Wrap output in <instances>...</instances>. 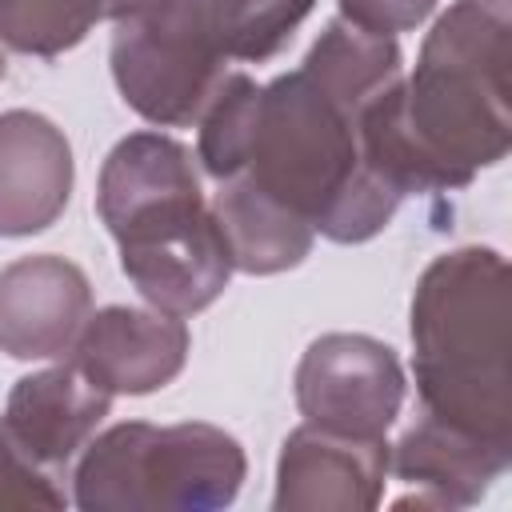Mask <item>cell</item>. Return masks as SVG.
I'll list each match as a JSON object with an SVG mask.
<instances>
[{
    "instance_id": "obj_1",
    "label": "cell",
    "mask_w": 512,
    "mask_h": 512,
    "mask_svg": "<svg viewBox=\"0 0 512 512\" xmlns=\"http://www.w3.org/2000/svg\"><path fill=\"white\" fill-rule=\"evenodd\" d=\"M404 76L396 36L328 20L300 68L264 88L228 72L200 112L196 160L220 184L244 176L332 244H364L404 204L364 160L360 108Z\"/></svg>"
},
{
    "instance_id": "obj_2",
    "label": "cell",
    "mask_w": 512,
    "mask_h": 512,
    "mask_svg": "<svg viewBox=\"0 0 512 512\" xmlns=\"http://www.w3.org/2000/svg\"><path fill=\"white\" fill-rule=\"evenodd\" d=\"M512 0H452L420 44L416 72L360 108L368 168L400 196L468 188L512 148Z\"/></svg>"
},
{
    "instance_id": "obj_3",
    "label": "cell",
    "mask_w": 512,
    "mask_h": 512,
    "mask_svg": "<svg viewBox=\"0 0 512 512\" xmlns=\"http://www.w3.org/2000/svg\"><path fill=\"white\" fill-rule=\"evenodd\" d=\"M496 248L436 256L412 292V376L420 416L512 448V296Z\"/></svg>"
},
{
    "instance_id": "obj_4",
    "label": "cell",
    "mask_w": 512,
    "mask_h": 512,
    "mask_svg": "<svg viewBox=\"0 0 512 512\" xmlns=\"http://www.w3.org/2000/svg\"><path fill=\"white\" fill-rule=\"evenodd\" d=\"M96 212L120 248L124 276L152 308L196 316L228 288L236 268L200 192L196 156L180 140L124 136L100 168Z\"/></svg>"
},
{
    "instance_id": "obj_5",
    "label": "cell",
    "mask_w": 512,
    "mask_h": 512,
    "mask_svg": "<svg viewBox=\"0 0 512 512\" xmlns=\"http://www.w3.org/2000/svg\"><path fill=\"white\" fill-rule=\"evenodd\" d=\"M316 0H136L112 20V80L156 128L196 124L232 60H272Z\"/></svg>"
},
{
    "instance_id": "obj_6",
    "label": "cell",
    "mask_w": 512,
    "mask_h": 512,
    "mask_svg": "<svg viewBox=\"0 0 512 512\" xmlns=\"http://www.w3.org/2000/svg\"><path fill=\"white\" fill-rule=\"evenodd\" d=\"M248 456L216 424L124 420L92 436L72 464V504L84 512H212L240 496Z\"/></svg>"
},
{
    "instance_id": "obj_7",
    "label": "cell",
    "mask_w": 512,
    "mask_h": 512,
    "mask_svg": "<svg viewBox=\"0 0 512 512\" xmlns=\"http://www.w3.org/2000/svg\"><path fill=\"white\" fill-rule=\"evenodd\" d=\"M404 404L396 352L364 332H324L296 364V408L308 424L344 436H384Z\"/></svg>"
},
{
    "instance_id": "obj_8",
    "label": "cell",
    "mask_w": 512,
    "mask_h": 512,
    "mask_svg": "<svg viewBox=\"0 0 512 512\" xmlns=\"http://www.w3.org/2000/svg\"><path fill=\"white\" fill-rule=\"evenodd\" d=\"M388 440L300 424L280 444L276 512H368L384 500Z\"/></svg>"
},
{
    "instance_id": "obj_9",
    "label": "cell",
    "mask_w": 512,
    "mask_h": 512,
    "mask_svg": "<svg viewBox=\"0 0 512 512\" xmlns=\"http://www.w3.org/2000/svg\"><path fill=\"white\" fill-rule=\"evenodd\" d=\"M188 344L184 316L108 304L88 312L72 344V364L108 396H148L184 372Z\"/></svg>"
},
{
    "instance_id": "obj_10",
    "label": "cell",
    "mask_w": 512,
    "mask_h": 512,
    "mask_svg": "<svg viewBox=\"0 0 512 512\" xmlns=\"http://www.w3.org/2000/svg\"><path fill=\"white\" fill-rule=\"evenodd\" d=\"M108 408L112 396L84 380L76 364H56L12 384L0 416V444H8L32 468L68 480V468L96 436Z\"/></svg>"
},
{
    "instance_id": "obj_11",
    "label": "cell",
    "mask_w": 512,
    "mask_h": 512,
    "mask_svg": "<svg viewBox=\"0 0 512 512\" xmlns=\"http://www.w3.org/2000/svg\"><path fill=\"white\" fill-rule=\"evenodd\" d=\"M92 312V284L64 256H20L0 268V352L12 360H56L72 352Z\"/></svg>"
},
{
    "instance_id": "obj_12",
    "label": "cell",
    "mask_w": 512,
    "mask_h": 512,
    "mask_svg": "<svg viewBox=\"0 0 512 512\" xmlns=\"http://www.w3.org/2000/svg\"><path fill=\"white\" fill-rule=\"evenodd\" d=\"M68 136L40 112H0V236H32L60 220L72 196Z\"/></svg>"
},
{
    "instance_id": "obj_13",
    "label": "cell",
    "mask_w": 512,
    "mask_h": 512,
    "mask_svg": "<svg viewBox=\"0 0 512 512\" xmlns=\"http://www.w3.org/2000/svg\"><path fill=\"white\" fill-rule=\"evenodd\" d=\"M512 448L464 436L420 416L396 444H388V472L408 484V496L392 500L396 508H472L488 488L508 472Z\"/></svg>"
},
{
    "instance_id": "obj_14",
    "label": "cell",
    "mask_w": 512,
    "mask_h": 512,
    "mask_svg": "<svg viewBox=\"0 0 512 512\" xmlns=\"http://www.w3.org/2000/svg\"><path fill=\"white\" fill-rule=\"evenodd\" d=\"M212 216L224 232L232 268L248 276H276V272L296 268L312 252V240H316V232L300 216H292L284 204L252 188L244 176L220 180Z\"/></svg>"
},
{
    "instance_id": "obj_15",
    "label": "cell",
    "mask_w": 512,
    "mask_h": 512,
    "mask_svg": "<svg viewBox=\"0 0 512 512\" xmlns=\"http://www.w3.org/2000/svg\"><path fill=\"white\" fill-rule=\"evenodd\" d=\"M136 0H0V44L24 56L56 60L100 20H116Z\"/></svg>"
},
{
    "instance_id": "obj_16",
    "label": "cell",
    "mask_w": 512,
    "mask_h": 512,
    "mask_svg": "<svg viewBox=\"0 0 512 512\" xmlns=\"http://www.w3.org/2000/svg\"><path fill=\"white\" fill-rule=\"evenodd\" d=\"M0 508H68L64 480L32 468L8 444H0Z\"/></svg>"
},
{
    "instance_id": "obj_17",
    "label": "cell",
    "mask_w": 512,
    "mask_h": 512,
    "mask_svg": "<svg viewBox=\"0 0 512 512\" xmlns=\"http://www.w3.org/2000/svg\"><path fill=\"white\" fill-rule=\"evenodd\" d=\"M336 8H340V20L364 32L396 36V32L420 28L432 16L436 0H336Z\"/></svg>"
},
{
    "instance_id": "obj_18",
    "label": "cell",
    "mask_w": 512,
    "mask_h": 512,
    "mask_svg": "<svg viewBox=\"0 0 512 512\" xmlns=\"http://www.w3.org/2000/svg\"><path fill=\"white\" fill-rule=\"evenodd\" d=\"M4 72H8V60H4V52H0V80H4Z\"/></svg>"
}]
</instances>
